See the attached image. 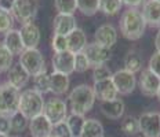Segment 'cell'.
Instances as JSON below:
<instances>
[{
  "label": "cell",
  "mask_w": 160,
  "mask_h": 137,
  "mask_svg": "<svg viewBox=\"0 0 160 137\" xmlns=\"http://www.w3.org/2000/svg\"><path fill=\"white\" fill-rule=\"evenodd\" d=\"M146 23L141 11L137 8H128L123 12L120 18V30L122 34L128 40H138L145 33Z\"/></svg>",
  "instance_id": "6da1fadb"
},
{
  "label": "cell",
  "mask_w": 160,
  "mask_h": 137,
  "mask_svg": "<svg viewBox=\"0 0 160 137\" xmlns=\"http://www.w3.org/2000/svg\"><path fill=\"white\" fill-rule=\"evenodd\" d=\"M72 114L86 115L95 103V95L91 86L82 84L73 88L68 96Z\"/></svg>",
  "instance_id": "7a4b0ae2"
},
{
  "label": "cell",
  "mask_w": 160,
  "mask_h": 137,
  "mask_svg": "<svg viewBox=\"0 0 160 137\" xmlns=\"http://www.w3.org/2000/svg\"><path fill=\"white\" fill-rule=\"evenodd\" d=\"M43 107H44L43 95H40L35 89H26L22 93H19L18 111L26 119H32L43 114Z\"/></svg>",
  "instance_id": "3957f363"
},
{
  "label": "cell",
  "mask_w": 160,
  "mask_h": 137,
  "mask_svg": "<svg viewBox=\"0 0 160 137\" xmlns=\"http://www.w3.org/2000/svg\"><path fill=\"white\" fill-rule=\"evenodd\" d=\"M19 92L8 82L0 85V116L10 118L12 114L18 111Z\"/></svg>",
  "instance_id": "277c9868"
},
{
  "label": "cell",
  "mask_w": 160,
  "mask_h": 137,
  "mask_svg": "<svg viewBox=\"0 0 160 137\" xmlns=\"http://www.w3.org/2000/svg\"><path fill=\"white\" fill-rule=\"evenodd\" d=\"M19 65L22 66L29 75L35 77L40 73L46 71V62L42 52L38 48L24 49V52L19 55Z\"/></svg>",
  "instance_id": "5b68a950"
},
{
  "label": "cell",
  "mask_w": 160,
  "mask_h": 137,
  "mask_svg": "<svg viewBox=\"0 0 160 137\" xmlns=\"http://www.w3.org/2000/svg\"><path fill=\"white\" fill-rule=\"evenodd\" d=\"M43 115L51 122L52 126L59 122H64L66 119V116H68V107H66V103L59 98H51L44 103Z\"/></svg>",
  "instance_id": "8992f818"
},
{
  "label": "cell",
  "mask_w": 160,
  "mask_h": 137,
  "mask_svg": "<svg viewBox=\"0 0 160 137\" xmlns=\"http://www.w3.org/2000/svg\"><path fill=\"white\" fill-rule=\"evenodd\" d=\"M38 8L39 6L36 0H15L14 7L11 10V15L14 19L24 25V23L33 22L38 14Z\"/></svg>",
  "instance_id": "52a82bcc"
},
{
  "label": "cell",
  "mask_w": 160,
  "mask_h": 137,
  "mask_svg": "<svg viewBox=\"0 0 160 137\" xmlns=\"http://www.w3.org/2000/svg\"><path fill=\"white\" fill-rule=\"evenodd\" d=\"M138 128L144 137H160V112H144L138 118Z\"/></svg>",
  "instance_id": "ba28073f"
},
{
  "label": "cell",
  "mask_w": 160,
  "mask_h": 137,
  "mask_svg": "<svg viewBox=\"0 0 160 137\" xmlns=\"http://www.w3.org/2000/svg\"><path fill=\"white\" fill-rule=\"evenodd\" d=\"M111 78L113 81V85H115L116 91H118V93H120V95H128V93H131L134 91L137 86L135 74H132V73H130L124 69L118 70L116 73H113Z\"/></svg>",
  "instance_id": "9c48e42d"
},
{
  "label": "cell",
  "mask_w": 160,
  "mask_h": 137,
  "mask_svg": "<svg viewBox=\"0 0 160 137\" xmlns=\"http://www.w3.org/2000/svg\"><path fill=\"white\" fill-rule=\"evenodd\" d=\"M83 52H84L86 58L88 59L90 66H92V67L99 66V65H105V63L108 61H111V58H112L111 49L95 44V43L87 44L86 48L83 49Z\"/></svg>",
  "instance_id": "30bf717a"
},
{
  "label": "cell",
  "mask_w": 160,
  "mask_h": 137,
  "mask_svg": "<svg viewBox=\"0 0 160 137\" xmlns=\"http://www.w3.org/2000/svg\"><path fill=\"white\" fill-rule=\"evenodd\" d=\"M138 86L145 96L153 98V96L158 95V92L160 89V78L156 74H153L149 69H145L139 74Z\"/></svg>",
  "instance_id": "8fae6325"
},
{
  "label": "cell",
  "mask_w": 160,
  "mask_h": 137,
  "mask_svg": "<svg viewBox=\"0 0 160 137\" xmlns=\"http://www.w3.org/2000/svg\"><path fill=\"white\" fill-rule=\"evenodd\" d=\"M52 69L57 73L69 75L75 71V55L69 51L55 52L51 59Z\"/></svg>",
  "instance_id": "7c38bea8"
},
{
  "label": "cell",
  "mask_w": 160,
  "mask_h": 137,
  "mask_svg": "<svg viewBox=\"0 0 160 137\" xmlns=\"http://www.w3.org/2000/svg\"><path fill=\"white\" fill-rule=\"evenodd\" d=\"M19 36H21L22 44H24L25 49L38 48L40 43V29L36 23L33 22L24 23L22 28L19 29Z\"/></svg>",
  "instance_id": "4fadbf2b"
},
{
  "label": "cell",
  "mask_w": 160,
  "mask_h": 137,
  "mask_svg": "<svg viewBox=\"0 0 160 137\" xmlns=\"http://www.w3.org/2000/svg\"><path fill=\"white\" fill-rule=\"evenodd\" d=\"M118 41V32L109 23H105V25H101L98 29L95 30L94 34V43L101 47H105V48L111 49L113 45Z\"/></svg>",
  "instance_id": "5bb4252c"
},
{
  "label": "cell",
  "mask_w": 160,
  "mask_h": 137,
  "mask_svg": "<svg viewBox=\"0 0 160 137\" xmlns=\"http://www.w3.org/2000/svg\"><path fill=\"white\" fill-rule=\"evenodd\" d=\"M92 91H94L95 99L101 100V102H109V100L118 98V91H116L115 85H113L112 78L94 82Z\"/></svg>",
  "instance_id": "9a60e30c"
},
{
  "label": "cell",
  "mask_w": 160,
  "mask_h": 137,
  "mask_svg": "<svg viewBox=\"0 0 160 137\" xmlns=\"http://www.w3.org/2000/svg\"><path fill=\"white\" fill-rule=\"evenodd\" d=\"M142 16L145 23L153 28L160 26V2L159 0H146L142 3Z\"/></svg>",
  "instance_id": "2e32d148"
},
{
  "label": "cell",
  "mask_w": 160,
  "mask_h": 137,
  "mask_svg": "<svg viewBox=\"0 0 160 137\" xmlns=\"http://www.w3.org/2000/svg\"><path fill=\"white\" fill-rule=\"evenodd\" d=\"M29 130L32 137H47L52 133V125L43 114L29 119Z\"/></svg>",
  "instance_id": "e0dca14e"
},
{
  "label": "cell",
  "mask_w": 160,
  "mask_h": 137,
  "mask_svg": "<svg viewBox=\"0 0 160 137\" xmlns=\"http://www.w3.org/2000/svg\"><path fill=\"white\" fill-rule=\"evenodd\" d=\"M29 77L31 75L26 73V70L19 63H14L8 70V84L19 91L28 84Z\"/></svg>",
  "instance_id": "ac0fdd59"
},
{
  "label": "cell",
  "mask_w": 160,
  "mask_h": 137,
  "mask_svg": "<svg viewBox=\"0 0 160 137\" xmlns=\"http://www.w3.org/2000/svg\"><path fill=\"white\" fill-rule=\"evenodd\" d=\"M54 34L59 36H68L72 30L76 29V19L73 15H65V14H58L54 18Z\"/></svg>",
  "instance_id": "d6986e66"
},
{
  "label": "cell",
  "mask_w": 160,
  "mask_h": 137,
  "mask_svg": "<svg viewBox=\"0 0 160 137\" xmlns=\"http://www.w3.org/2000/svg\"><path fill=\"white\" fill-rule=\"evenodd\" d=\"M66 44H68V51L72 52L73 55L79 52H83V49L87 45V37L86 33L82 29L76 28L66 36Z\"/></svg>",
  "instance_id": "ffe728a7"
},
{
  "label": "cell",
  "mask_w": 160,
  "mask_h": 137,
  "mask_svg": "<svg viewBox=\"0 0 160 137\" xmlns=\"http://www.w3.org/2000/svg\"><path fill=\"white\" fill-rule=\"evenodd\" d=\"M101 112L109 119H119L124 115V102L122 99H113L109 102H101Z\"/></svg>",
  "instance_id": "44dd1931"
},
{
  "label": "cell",
  "mask_w": 160,
  "mask_h": 137,
  "mask_svg": "<svg viewBox=\"0 0 160 137\" xmlns=\"http://www.w3.org/2000/svg\"><path fill=\"white\" fill-rule=\"evenodd\" d=\"M4 47L11 52V55H21L24 52V44H22L21 36H19V30L11 29L4 34V40H3Z\"/></svg>",
  "instance_id": "7402d4cb"
},
{
  "label": "cell",
  "mask_w": 160,
  "mask_h": 137,
  "mask_svg": "<svg viewBox=\"0 0 160 137\" xmlns=\"http://www.w3.org/2000/svg\"><path fill=\"white\" fill-rule=\"evenodd\" d=\"M69 89V75L52 71L50 74V92L54 95H64Z\"/></svg>",
  "instance_id": "603a6c76"
},
{
  "label": "cell",
  "mask_w": 160,
  "mask_h": 137,
  "mask_svg": "<svg viewBox=\"0 0 160 137\" xmlns=\"http://www.w3.org/2000/svg\"><path fill=\"white\" fill-rule=\"evenodd\" d=\"M80 137H104V126L98 119H86Z\"/></svg>",
  "instance_id": "cb8c5ba5"
},
{
  "label": "cell",
  "mask_w": 160,
  "mask_h": 137,
  "mask_svg": "<svg viewBox=\"0 0 160 137\" xmlns=\"http://www.w3.org/2000/svg\"><path fill=\"white\" fill-rule=\"evenodd\" d=\"M65 122H66V125H68L69 130H71L72 137H80V133H82V129H83L84 122H86L84 115L71 114V115L66 116Z\"/></svg>",
  "instance_id": "d4e9b609"
},
{
  "label": "cell",
  "mask_w": 160,
  "mask_h": 137,
  "mask_svg": "<svg viewBox=\"0 0 160 137\" xmlns=\"http://www.w3.org/2000/svg\"><path fill=\"white\" fill-rule=\"evenodd\" d=\"M141 69H142V56L139 55V52L130 51L124 58V70L135 74Z\"/></svg>",
  "instance_id": "484cf974"
},
{
  "label": "cell",
  "mask_w": 160,
  "mask_h": 137,
  "mask_svg": "<svg viewBox=\"0 0 160 137\" xmlns=\"http://www.w3.org/2000/svg\"><path fill=\"white\" fill-rule=\"evenodd\" d=\"M78 10L82 14L92 16L99 11V0H76Z\"/></svg>",
  "instance_id": "4316f807"
},
{
  "label": "cell",
  "mask_w": 160,
  "mask_h": 137,
  "mask_svg": "<svg viewBox=\"0 0 160 137\" xmlns=\"http://www.w3.org/2000/svg\"><path fill=\"white\" fill-rule=\"evenodd\" d=\"M33 84H35V91L39 92L40 95L50 92V74L47 73H40V74L33 77Z\"/></svg>",
  "instance_id": "83f0119b"
},
{
  "label": "cell",
  "mask_w": 160,
  "mask_h": 137,
  "mask_svg": "<svg viewBox=\"0 0 160 137\" xmlns=\"http://www.w3.org/2000/svg\"><path fill=\"white\" fill-rule=\"evenodd\" d=\"M8 119H10V129L15 133L24 132V130L26 129V126H28V123H29L28 122L29 119H26L19 111H17L15 114H12Z\"/></svg>",
  "instance_id": "f1b7e54d"
},
{
  "label": "cell",
  "mask_w": 160,
  "mask_h": 137,
  "mask_svg": "<svg viewBox=\"0 0 160 137\" xmlns=\"http://www.w3.org/2000/svg\"><path fill=\"white\" fill-rule=\"evenodd\" d=\"M54 6L58 14L65 15H73L75 11L78 10L76 0H54Z\"/></svg>",
  "instance_id": "f546056e"
},
{
  "label": "cell",
  "mask_w": 160,
  "mask_h": 137,
  "mask_svg": "<svg viewBox=\"0 0 160 137\" xmlns=\"http://www.w3.org/2000/svg\"><path fill=\"white\" fill-rule=\"evenodd\" d=\"M122 6V0H99V11L106 15H115Z\"/></svg>",
  "instance_id": "4dcf8cb0"
},
{
  "label": "cell",
  "mask_w": 160,
  "mask_h": 137,
  "mask_svg": "<svg viewBox=\"0 0 160 137\" xmlns=\"http://www.w3.org/2000/svg\"><path fill=\"white\" fill-rule=\"evenodd\" d=\"M12 58L11 52L4 47L3 43H0V73L7 71L12 66Z\"/></svg>",
  "instance_id": "1f68e13d"
},
{
  "label": "cell",
  "mask_w": 160,
  "mask_h": 137,
  "mask_svg": "<svg viewBox=\"0 0 160 137\" xmlns=\"http://www.w3.org/2000/svg\"><path fill=\"white\" fill-rule=\"evenodd\" d=\"M122 130L123 133L128 136H134L139 132L138 128V119L134 118V116H126L122 121Z\"/></svg>",
  "instance_id": "d6a6232c"
},
{
  "label": "cell",
  "mask_w": 160,
  "mask_h": 137,
  "mask_svg": "<svg viewBox=\"0 0 160 137\" xmlns=\"http://www.w3.org/2000/svg\"><path fill=\"white\" fill-rule=\"evenodd\" d=\"M12 26H14V18H12L11 12L0 10V33L6 34L8 30H11Z\"/></svg>",
  "instance_id": "836d02e7"
},
{
  "label": "cell",
  "mask_w": 160,
  "mask_h": 137,
  "mask_svg": "<svg viewBox=\"0 0 160 137\" xmlns=\"http://www.w3.org/2000/svg\"><path fill=\"white\" fill-rule=\"evenodd\" d=\"M112 74L113 73L106 65H99V66H95L94 70H92V80H94V82L102 81V80L111 78Z\"/></svg>",
  "instance_id": "e575fe53"
},
{
  "label": "cell",
  "mask_w": 160,
  "mask_h": 137,
  "mask_svg": "<svg viewBox=\"0 0 160 137\" xmlns=\"http://www.w3.org/2000/svg\"><path fill=\"white\" fill-rule=\"evenodd\" d=\"M91 67L88 63V59L86 58L84 52L75 53V71L78 73H84Z\"/></svg>",
  "instance_id": "d590c367"
},
{
  "label": "cell",
  "mask_w": 160,
  "mask_h": 137,
  "mask_svg": "<svg viewBox=\"0 0 160 137\" xmlns=\"http://www.w3.org/2000/svg\"><path fill=\"white\" fill-rule=\"evenodd\" d=\"M51 47L55 52H64L68 51V44H66V37L65 36L54 34L51 40Z\"/></svg>",
  "instance_id": "8d00e7d4"
},
{
  "label": "cell",
  "mask_w": 160,
  "mask_h": 137,
  "mask_svg": "<svg viewBox=\"0 0 160 137\" xmlns=\"http://www.w3.org/2000/svg\"><path fill=\"white\" fill-rule=\"evenodd\" d=\"M52 135H55L57 137H72L71 135V130H69L68 125H66V122H59L57 123V125L52 126Z\"/></svg>",
  "instance_id": "74e56055"
},
{
  "label": "cell",
  "mask_w": 160,
  "mask_h": 137,
  "mask_svg": "<svg viewBox=\"0 0 160 137\" xmlns=\"http://www.w3.org/2000/svg\"><path fill=\"white\" fill-rule=\"evenodd\" d=\"M153 74H156L160 78V52H155L149 59V67Z\"/></svg>",
  "instance_id": "f35d334b"
},
{
  "label": "cell",
  "mask_w": 160,
  "mask_h": 137,
  "mask_svg": "<svg viewBox=\"0 0 160 137\" xmlns=\"http://www.w3.org/2000/svg\"><path fill=\"white\" fill-rule=\"evenodd\" d=\"M10 132H11V129H10V119L6 118V116H0V133L8 135Z\"/></svg>",
  "instance_id": "ab89813d"
},
{
  "label": "cell",
  "mask_w": 160,
  "mask_h": 137,
  "mask_svg": "<svg viewBox=\"0 0 160 137\" xmlns=\"http://www.w3.org/2000/svg\"><path fill=\"white\" fill-rule=\"evenodd\" d=\"M14 3H15V0H0V10L11 12L12 7H14Z\"/></svg>",
  "instance_id": "60d3db41"
},
{
  "label": "cell",
  "mask_w": 160,
  "mask_h": 137,
  "mask_svg": "<svg viewBox=\"0 0 160 137\" xmlns=\"http://www.w3.org/2000/svg\"><path fill=\"white\" fill-rule=\"evenodd\" d=\"M122 3L131 8H137L138 6H141L142 3H144V0H122Z\"/></svg>",
  "instance_id": "b9f144b4"
},
{
  "label": "cell",
  "mask_w": 160,
  "mask_h": 137,
  "mask_svg": "<svg viewBox=\"0 0 160 137\" xmlns=\"http://www.w3.org/2000/svg\"><path fill=\"white\" fill-rule=\"evenodd\" d=\"M155 47H156V49H158V52H160V29H159L158 34H156V39H155Z\"/></svg>",
  "instance_id": "7bdbcfd3"
},
{
  "label": "cell",
  "mask_w": 160,
  "mask_h": 137,
  "mask_svg": "<svg viewBox=\"0 0 160 137\" xmlns=\"http://www.w3.org/2000/svg\"><path fill=\"white\" fill-rule=\"evenodd\" d=\"M0 137H10L8 135H3V133H0Z\"/></svg>",
  "instance_id": "ee69618b"
},
{
  "label": "cell",
  "mask_w": 160,
  "mask_h": 137,
  "mask_svg": "<svg viewBox=\"0 0 160 137\" xmlns=\"http://www.w3.org/2000/svg\"><path fill=\"white\" fill-rule=\"evenodd\" d=\"M156 96H158L159 100H160V89H159V92H158V95H156Z\"/></svg>",
  "instance_id": "f6af8a7d"
},
{
  "label": "cell",
  "mask_w": 160,
  "mask_h": 137,
  "mask_svg": "<svg viewBox=\"0 0 160 137\" xmlns=\"http://www.w3.org/2000/svg\"><path fill=\"white\" fill-rule=\"evenodd\" d=\"M47 137H57L55 135H52V133H51V135H50V136H47Z\"/></svg>",
  "instance_id": "bcb514c9"
},
{
  "label": "cell",
  "mask_w": 160,
  "mask_h": 137,
  "mask_svg": "<svg viewBox=\"0 0 160 137\" xmlns=\"http://www.w3.org/2000/svg\"><path fill=\"white\" fill-rule=\"evenodd\" d=\"M14 137H18V136H14Z\"/></svg>",
  "instance_id": "7dc6e473"
},
{
  "label": "cell",
  "mask_w": 160,
  "mask_h": 137,
  "mask_svg": "<svg viewBox=\"0 0 160 137\" xmlns=\"http://www.w3.org/2000/svg\"><path fill=\"white\" fill-rule=\"evenodd\" d=\"M159 2H160V0H159Z\"/></svg>",
  "instance_id": "c3c4849f"
}]
</instances>
